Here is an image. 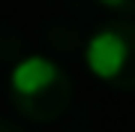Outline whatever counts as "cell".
<instances>
[{
	"label": "cell",
	"mask_w": 135,
	"mask_h": 132,
	"mask_svg": "<svg viewBox=\"0 0 135 132\" xmlns=\"http://www.w3.org/2000/svg\"><path fill=\"white\" fill-rule=\"evenodd\" d=\"M9 96L21 117L33 123H51L69 108L72 81L57 63L45 57H27L12 69Z\"/></svg>",
	"instance_id": "cell-1"
},
{
	"label": "cell",
	"mask_w": 135,
	"mask_h": 132,
	"mask_svg": "<svg viewBox=\"0 0 135 132\" xmlns=\"http://www.w3.org/2000/svg\"><path fill=\"white\" fill-rule=\"evenodd\" d=\"M87 66L114 90H135V24L108 21L87 42Z\"/></svg>",
	"instance_id": "cell-2"
},
{
	"label": "cell",
	"mask_w": 135,
	"mask_h": 132,
	"mask_svg": "<svg viewBox=\"0 0 135 132\" xmlns=\"http://www.w3.org/2000/svg\"><path fill=\"white\" fill-rule=\"evenodd\" d=\"M105 9L111 12H123V15H135V0H99Z\"/></svg>",
	"instance_id": "cell-3"
},
{
	"label": "cell",
	"mask_w": 135,
	"mask_h": 132,
	"mask_svg": "<svg viewBox=\"0 0 135 132\" xmlns=\"http://www.w3.org/2000/svg\"><path fill=\"white\" fill-rule=\"evenodd\" d=\"M0 132H21L15 123H9V120H0Z\"/></svg>",
	"instance_id": "cell-4"
}]
</instances>
